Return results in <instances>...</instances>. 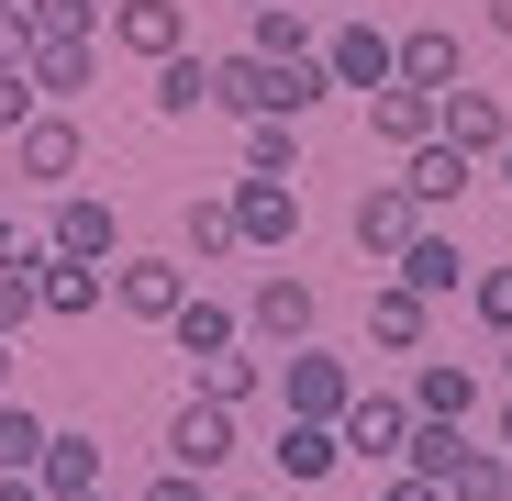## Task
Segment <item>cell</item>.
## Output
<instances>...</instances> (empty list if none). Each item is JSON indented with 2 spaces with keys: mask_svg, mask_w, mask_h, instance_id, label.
Returning a JSON list of instances; mask_svg holds the SVG:
<instances>
[{
  "mask_svg": "<svg viewBox=\"0 0 512 501\" xmlns=\"http://www.w3.org/2000/svg\"><path fill=\"white\" fill-rule=\"evenodd\" d=\"M134 501H223V490H212V479H190V468H156Z\"/></svg>",
  "mask_w": 512,
  "mask_h": 501,
  "instance_id": "35",
  "label": "cell"
},
{
  "mask_svg": "<svg viewBox=\"0 0 512 501\" xmlns=\"http://www.w3.org/2000/svg\"><path fill=\"white\" fill-rule=\"evenodd\" d=\"M490 446H501V457H512V401H501V412H490Z\"/></svg>",
  "mask_w": 512,
  "mask_h": 501,
  "instance_id": "39",
  "label": "cell"
},
{
  "mask_svg": "<svg viewBox=\"0 0 512 501\" xmlns=\"http://www.w3.org/2000/svg\"><path fill=\"white\" fill-rule=\"evenodd\" d=\"M190 390H201V401H223V412H245L256 390H268V357H245V346H223V357H201V368H190Z\"/></svg>",
  "mask_w": 512,
  "mask_h": 501,
  "instance_id": "25",
  "label": "cell"
},
{
  "mask_svg": "<svg viewBox=\"0 0 512 501\" xmlns=\"http://www.w3.org/2000/svg\"><path fill=\"white\" fill-rule=\"evenodd\" d=\"M379 501H446V490H435V479H412V468H401V479H390Z\"/></svg>",
  "mask_w": 512,
  "mask_h": 501,
  "instance_id": "38",
  "label": "cell"
},
{
  "mask_svg": "<svg viewBox=\"0 0 512 501\" xmlns=\"http://www.w3.org/2000/svg\"><path fill=\"white\" fill-rule=\"evenodd\" d=\"M268 457H279L290 490H323L334 468H346V435H334V424H290V412H279V446H268Z\"/></svg>",
  "mask_w": 512,
  "mask_h": 501,
  "instance_id": "19",
  "label": "cell"
},
{
  "mask_svg": "<svg viewBox=\"0 0 512 501\" xmlns=\"http://www.w3.org/2000/svg\"><path fill=\"white\" fill-rule=\"evenodd\" d=\"M34 290H45V312H56V323H90V312H101V290H112V268H90V257H45V268H34Z\"/></svg>",
  "mask_w": 512,
  "mask_h": 501,
  "instance_id": "21",
  "label": "cell"
},
{
  "mask_svg": "<svg viewBox=\"0 0 512 501\" xmlns=\"http://www.w3.org/2000/svg\"><path fill=\"white\" fill-rule=\"evenodd\" d=\"M334 435H346V457H368V468H401V446H412V401L357 379V401L334 412Z\"/></svg>",
  "mask_w": 512,
  "mask_h": 501,
  "instance_id": "4",
  "label": "cell"
},
{
  "mask_svg": "<svg viewBox=\"0 0 512 501\" xmlns=\"http://www.w3.org/2000/svg\"><path fill=\"white\" fill-rule=\"evenodd\" d=\"M223 501H268V490H223Z\"/></svg>",
  "mask_w": 512,
  "mask_h": 501,
  "instance_id": "45",
  "label": "cell"
},
{
  "mask_svg": "<svg viewBox=\"0 0 512 501\" xmlns=\"http://www.w3.org/2000/svg\"><path fill=\"white\" fill-rule=\"evenodd\" d=\"M446 501H512V457H501V446H468V457L446 468Z\"/></svg>",
  "mask_w": 512,
  "mask_h": 501,
  "instance_id": "28",
  "label": "cell"
},
{
  "mask_svg": "<svg viewBox=\"0 0 512 501\" xmlns=\"http://www.w3.org/2000/svg\"><path fill=\"white\" fill-rule=\"evenodd\" d=\"M23 78H34V101H78V90H90V78H101V45H34L23 56Z\"/></svg>",
  "mask_w": 512,
  "mask_h": 501,
  "instance_id": "24",
  "label": "cell"
},
{
  "mask_svg": "<svg viewBox=\"0 0 512 501\" xmlns=\"http://www.w3.org/2000/svg\"><path fill=\"white\" fill-rule=\"evenodd\" d=\"M423 334H435V301L401 290V279L379 268V290H368V346H379V357H423Z\"/></svg>",
  "mask_w": 512,
  "mask_h": 501,
  "instance_id": "11",
  "label": "cell"
},
{
  "mask_svg": "<svg viewBox=\"0 0 512 501\" xmlns=\"http://www.w3.org/2000/svg\"><path fill=\"white\" fill-rule=\"evenodd\" d=\"M412 234H423V201H412L401 179H368V190H357V257H379V268H390Z\"/></svg>",
  "mask_w": 512,
  "mask_h": 501,
  "instance_id": "10",
  "label": "cell"
},
{
  "mask_svg": "<svg viewBox=\"0 0 512 501\" xmlns=\"http://www.w3.org/2000/svg\"><path fill=\"white\" fill-rule=\"evenodd\" d=\"M34 112H45V101H34V78H23V67H0V145H12Z\"/></svg>",
  "mask_w": 512,
  "mask_h": 501,
  "instance_id": "34",
  "label": "cell"
},
{
  "mask_svg": "<svg viewBox=\"0 0 512 501\" xmlns=\"http://www.w3.org/2000/svg\"><path fill=\"white\" fill-rule=\"evenodd\" d=\"M490 34H512V0H490Z\"/></svg>",
  "mask_w": 512,
  "mask_h": 501,
  "instance_id": "41",
  "label": "cell"
},
{
  "mask_svg": "<svg viewBox=\"0 0 512 501\" xmlns=\"http://www.w3.org/2000/svg\"><path fill=\"white\" fill-rule=\"evenodd\" d=\"M112 45L156 67V56H179V45H190V12H179V0H112Z\"/></svg>",
  "mask_w": 512,
  "mask_h": 501,
  "instance_id": "18",
  "label": "cell"
},
{
  "mask_svg": "<svg viewBox=\"0 0 512 501\" xmlns=\"http://www.w3.org/2000/svg\"><path fill=\"white\" fill-rule=\"evenodd\" d=\"M45 501H78V490H101V435L90 424H45V457H34Z\"/></svg>",
  "mask_w": 512,
  "mask_h": 501,
  "instance_id": "16",
  "label": "cell"
},
{
  "mask_svg": "<svg viewBox=\"0 0 512 501\" xmlns=\"http://www.w3.org/2000/svg\"><path fill=\"white\" fill-rule=\"evenodd\" d=\"M78 167H90V134H78V112H34L23 134H12V179L23 190H78Z\"/></svg>",
  "mask_w": 512,
  "mask_h": 501,
  "instance_id": "1",
  "label": "cell"
},
{
  "mask_svg": "<svg viewBox=\"0 0 512 501\" xmlns=\"http://www.w3.org/2000/svg\"><path fill=\"white\" fill-rule=\"evenodd\" d=\"M490 167H501V190H512V145H501V156H490Z\"/></svg>",
  "mask_w": 512,
  "mask_h": 501,
  "instance_id": "42",
  "label": "cell"
},
{
  "mask_svg": "<svg viewBox=\"0 0 512 501\" xmlns=\"http://www.w3.org/2000/svg\"><path fill=\"white\" fill-rule=\"evenodd\" d=\"M234 12H268V0H234Z\"/></svg>",
  "mask_w": 512,
  "mask_h": 501,
  "instance_id": "46",
  "label": "cell"
},
{
  "mask_svg": "<svg viewBox=\"0 0 512 501\" xmlns=\"http://www.w3.org/2000/svg\"><path fill=\"white\" fill-rule=\"evenodd\" d=\"M34 45H101V0H23Z\"/></svg>",
  "mask_w": 512,
  "mask_h": 501,
  "instance_id": "26",
  "label": "cell"
},
{
  "mask_svg": "<svg viewBox=\"0 0 512 501\" xmlns=\"http://www.w3.org/2000/svg\"><path fill=\"white\" fill-rule=\"evenodd\" d=\"M268 379H279V412H290V424H334V412L357 401V368H346V357H323V346H290Z\"/></svg>",
  "mask_w": 512,
  "mask_h": 501,
  "instance_id": "2",
  "label": "cell"
},
{
  "mask_svg": "<svg viewBox=\"0 0 512 501\" xmlns=\"http://www.w3.org/2000/svg\"><path fill=\"white\" fill-rule=\"evenodd\" d=\"M234 245H245L234 234V201H190V257L212 268V257H234Z\"/></svg>",
  "mask_w": 512,
  "mask_h": 501,
  "instance_id": "32",
  "label": "cell"
},
{
  "mask_svg": "<svg viewBox=\"0 0 512 501\" xmlns=\"http://www.w3.org/2000/svg\"><path fill=\"white\" fill-rule=\"evenodd\" d=\"M435 134H446L457 156H479V167H490V156L512 145V112H501V90H468V78H457V90L435 101Z\"/></svg>",
  "mask_w": 512,
  "mask_h": 501,
  "instance_id": "8",
  "label": "cell"
},
{
  "mask_svg": "<svg viewBox=\"0 0 512 501\" xmlns=\"http://www.w3.org/2000/svg\"><path fill=\"white\" fill-rule=\"evenodd\" d=\"M167 334H179V357L201 368V357H223V346H245V312H234V301H212V290H190L179 312H167Z\"/></svg>",
  "mask_w": 512,
  "mask_h": 501,
  "instance_id": "20",
  "label": "cell"
},
{
  "mask_svg": "<svg viewBox=\"0 0 512 501\" xmlns=\"http://www.w3.org/2000/svg\"><path fill=\"white\" fill-rule=\"evenodd\" d=\"M45 257H90V268H112V257H123V212H112L101 190H56V223H45Z\"/></svg>",
  "mask_w": 512,
  "mask_h": 501,
  "instance_id": "5",
  "label": "cell"
},
{
  "mask_svg": "<svg viewBox=\"0 0 512 501\" xmlns=\"http://www.w3.org/2000/svg\"><path fill=\"white\" fill-rule=\"evenodd\" d=\"M156 457H167V468H190V479H212V468L234 457V412L190 390L179 412H167V435H156Z\"/></svg>",
  "mask_w": 512,
  "mask_h": 501,
  "instance_id": "6",
  "label": "cell"
},
{
  "mask_svg": "<svg viewBox=\"0 0 512 501\" xmlns=\"http://www.w3.org/2000/svg\"><path fill=\"white\" fill-rule=\"evenodd\" d=\"M457 457H468V424H412V446H401V468H412V479H435V490H446Z\"/></svg>",
  "mask_w": 512,
  "mask_h": 501,
  "instance_id": "30",
  "label": "cell"
},
{
  "mask_svg": "<svg viewBox=\"0 0 512 501\" xmlns=\"http://www.w3.org/2000/svg\"><path fill=\"white\" fill-rule=\"evenodd\" d=\"M368 134H379L390 156H412L423 134H435V90H401V78H390V90H368Z\"/></svg>",
  "mask_w": 512,
  "mask_h": 501,
  "instance_id": "22",
  "label": "cell"
},
{
  "mask_svg": "<svg viewBox=\"0 0 512 501\" xmlns=\"http://www.w3.org/2000/svg\"><path fill=\"white\" fill-rule=\"evenodd\" d=\"M0 23H23V0H0Z\"/></svg>",
  "mask_w": 512,
  "mask_h": 501,
  "instance_id": "43",
  "label": "cell"
},
{
  "mask_svg": "<svg viewBox=\"0 0 512 501\" xmlns=\"http://www.w3.org/2000/svg\"><path fill=\"white\" fill-rule=\"evenodd\" d=\"M0 401H12V334H0Z\"/></svg>",
  "mask_w": 512,
  "mask_h": 501,
  "instance_id": "40",
  "label": "cell"
},
{
  "mask_svg": "<svg viewBox=\"0 0 512 501\" xmlns=\"http://www.w3.org/2000/svg\"><path fill=\"white\" fill-rule=\"evenodd\" d=\"M0 501H45V479L34 468H0Z\"/></svg>",
  "mask_w": 512,
  "mask_h": 501,
  "instance_id": "37",
  "label": "cell"
},
{
  "mask_svg": "<svg viewBox=\"0 0 512 501\" xmlns=\"http://www.w3.org/2000/svg\"><path fill=\"white\" fill-rule=\"evenodd\" d=\"M23 245H34V234H23V212H12V190H0V268H12Z\"/></svg>",
  "mask_w": 512,
  "mask_h": 501,
  "instance_id": "36",
  "label": "cell"
},
{
  "mask_svg": "<svg viewBox=\"0 0 512 501\" xmlns=\"http://www.w3.org/2000/svg\"><path fill=\"white\" fill-rule=\"evenodd\" d=\"M323 78L357 90V101L390 90V34H379V23H334V34H323Z\"/></svg>",
  "mask_w": 512,
  "mask_h": 501,
  "instance_id": "13",
  "label": "cell"
},
{
  "mask_svg": "<svg viewBox=\"0 0 512 501\" xmlns=\"http://www.w3.org/2000/svg\"><path fill=\"white\" fill-rule=\"evenodd\" d=\"M468 301H479V323H490V334H512V268H479V279H468Z\"/></svg>",
  "mask_w": 512,
  "mask_h": 501,
  "instance_id": "33",
  "label": "cell"
},
{
  "mask_svg": "<svg viewBox=\"0 0 512 501\" xmlns=\"http://www.w3.org/2000/svg\"><path fill=\"white\" fill-rule=\"evenodd\" d=\"M45 457V412L34 401H0V468H34Z\"/></svg>",
  "mask_w": 512,
  "mask_h": 501,
  "instance_id": "31",
  "label": "cell"
},
{
  "mask_svg": "<svg viewBox=\"0 0 512 501\" xmlns=\"http://www.w3.org/2000/svg\"><path fill=\"white\" fill-rule=\"evenodd\" d=\"M501 379H512V334H501Z\"/></svg>",
  "mask_w": 512,
  "mask_h": 501,
  "instance_id": "44",
  "label": "cell"
},
{
  "mask_svg": "<svg viewBox=\"0 0 512 501\" xmlns=\"http://www.w3.org/2000/svg\"><path fill=\"white\" fill-rule=\"evenodd\" d=\"M223 201H234V234H245V245H290V234H301V190H290V179H234Z\"/></svg>",
  "mask_w": 512,
  "mask_h": 501,
  "instance_id": "15",
  "label": "cell"
},
{
  "mask_svg": "<svg viewBox=\"0 0 512 501\" xmlns=\"http://www.w3.org/2000/svg\"><path fill=\"white\" fill-rule=\"evenodd\" d=\"M78 501H112V490H78Z\"/></svg>",
  "mask_w": 512,
  "mask_h": 501,
  "instance_id": "47",
  "label": "cell"
},
{
  "mask_svg": "<svg viewBox=\"0 0 512 501\" xmlns=\"http://www.w3.org/2000/svg\"><path fill=\"white\" fill-rule=\"evenodd\" d=\"M245 179H301V123H245Z\"/></svg>",
  "mask_w": 512,
  "mask_h": 501,
  "instance_id": "27",
  "label": "cell"
},
{
  "mask_svg": "<svg viewBox=\"0 0 512 501\" xmlns=\"http://www.w3.org/2000/svg\"><path fill=\"white\" fill-rule=\"evenodd\" d=\"M312 323H323V301H312V279H290V268H268V279H256L245 290V334H256V346H312Z\"/></svg>",
  "mask_w": 512,
  "mask_h": 501,
  "instance_id": "3",
  "label": "cell"
},
{
  "mask_svg": "<svg viewBox=\"0 0 512 501\" xmlns=\"http://www.w3.org/2000/svg\"><path fill=\"white\" fill-rule=\"evenodd\" d=\"M390 78H401V90H435V101H446L457 78H468V67H457V34H446V23H412V34H390Z\"/></svg>",
  "mask_w": 512,
  "mask_h": 501,
  "instance_id": "14",
  "label": "cell"
},
{
  "mask_svg": "<svg viewBox=\"0 0 512 501\" xmlns=\"http://www.w3.org/2000/svg\"><path fill=\"white\" fill-rule=\"evenodd\" d=\"M390 279H401V290H423V301H457L468 257H457V234H446V223H423V234L401 245V257H390Z\"/></svg>",
  "mask_w": 512,
  "mask_h": 501,
  "instance_id": "17",
  "label": "cell"
},
{
  "mask_svg": "<svg viewBox=\"0 0 512 501\" xmlns=\"http://www.w3.org/2000/svg\"><path fill=\"white\" fill-rule=\"evenodd\" d=\"M167 123H190V112H212V56L201 45H179V56H156V90H145Z\"/></svg>",
  "mask_w": 512,
  "mask_h": 501,
  "instance_id": "23",
  "label": "cell"
},
{
  "mask_svg": "<svg viewBox=\"0 0 512 501\" xmlns=\"http://www.w3.org/2000/svg\"><path fill=\"white\" fill-rule=\"evenodd\" d=\"M468 179H479V156H457L446 134H423V145L401 156V190L423 201V223H435V212H457V190H468Z\"/></svg>",
  "mask_w": 512,
  "mask_h": 501,
  "instance_id": "12",
  "label": "cell"
},
{
  "mask_svg": "<svg viewBox=\"0 0 512 501\" xmlns=\"http://www.w3.org/2000/svg\"><path fill=\"white\" fill-rule=\"evenodd\" d=\"M112 301L134 323H167V312L190 301V257H112Z\"/></svg>",
  "mask_w": 512,
  "mask_h": 501,
  "instance_id": "9",
  "label": "cell"
},
{
  "mask_svg": "<svg viewBox=\"0 0 512 501\" xmlns=\"http://www.w3.org/2000/svg\"><path fill=\"white\" fill-rule=\"evenodd\" d=\"M245 23H256L245 34L256 56H312V12H301V0H268V12H245Z\"/></svg>",
  "mask_w": 512,
  "mask_h": 501,
  "instance_id": "29",
  "label": "cell"
},
{
  "mask_svg": "<svg viewBox=\"0 0 512 501\" xmlns=\"http://www.w3.org/2000/svg\"><path fill=\"white\" fill-rule=\"evenodd\" d=\"M401 401H412V424H479V368H457V357H412Z\"/></svg>",
  "mask_w": 512,
  "mask_h": 501,
  "instance_id": "7",
  "label": "cell"
}]
</instances>
